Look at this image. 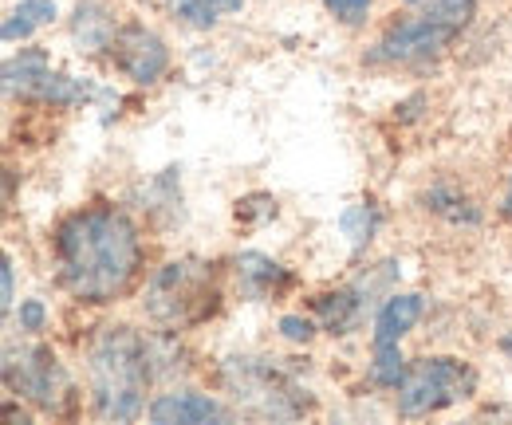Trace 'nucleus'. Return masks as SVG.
Wrapping results in <instances>:
<instances>
[{"instance_id": "nucleus-1", "label": "nucleus", "mask_w": 512, "mask_h": 425, "mask_svg": "<svg viewBox=\"0 0 512 425\" xmlns=\"http://www.w3.org/2000/svg\"><path fill=\"white\" fill-rule=\"evenodd\" d=\"M60 268L71 296L115 300L138 268V237L115 209H83L60 229Z\"/></svg>"}, {"instance_id": "nucleus-2", "label": "nucleus", "mask_w": 512, "mask_h": 425, "mask_svg": "<svg viewBox=\"0 0 512 425\" xmlns=\"http://www.w3.org/2000/svg\"><path fill=\"white\" fill-rule=\"evenodd\" d=\"M91 390L107 422H130L142 414L146 394V343L130 327H111L91 351Z\"/></svg>"}, {"instance_id": "nucleus-3", "label": "nucleus", "mask_w": 512, "mask_h": 425, "mask_svg": "<svg viewBox=\"0 0 512 425\" xmlns=\"http://www.w3.org/2000/svg\"><path fill=\"white\" fill-rule=\"evenodd\" d=\"M477 0H430L426 12L410 24H398L386 32V40L375 48L371 60H414V56H434L449 40L469 24Z\"/></svg>"}, {"instance_id": "nucleus-4", "label": "nucleus", "mask_w": 512, "mask_h": 425, "mask_svg": "<svg viewBox=\"0 0 512 425\" xmlns=\"http://www.w3.org/2000/svg\"><path fill=\"white\" fill-rule=\"evenodd\" d=\"M473 390V370L457 359H422L410 366V374L398 386V414L402 418H422L434 414L457 398H469Z\"/></svg>"}, {"instance_id": "nucleus-5", "label": "nucleus", "mask_w": 512, "mask_h": 425, "mask_svg": "<svg viewBox=\"0 0 512 425\" xmlns=\"http://www.w3.org/2000/svg\"><path fill=\"white\" fill-rule=\"evenodd\" d=\"M205 292H209V272L201 264H166L154 284H150V315L166 319V323H182V319H197L205 311Z\"/></svg>"}, {"instance_id": "nucleus-6", "label": "nucleus", "mask_w": 512, "mask_h": 425, "mask_svg": "<svg viewBox=\"0 0 512 425\" xmlns=\"http://www.w3.org/2000/svg\"><path fill=\"white\" fill-rule=\"evenodd\" d=\"M229 382L237 390V402L253 406L256 414H268V418H292V414H300V406L288 402L296 394L292 382L284 374H276L272 366L253 363V359H233Z\"/></svg>"}, {"instance_id": "nucleus-7", "label": "nucleus", "mask_w": 512, "mask_h": 425, "mask_svg": "<svg viewBox=\"0 0 512 425\" xmlns=\"http://www.w3.org/2000/svg\"><path fill=\"white\" fill-rule=\"evenodd\" d=\"M4 359H8V363H4V374H8V386H12V390L28 394V398L40 402V406H52V402H56V390L64 386V370L56 366L48 347H24L20 355L8 351Z\"/></svg>"}, {"instance_id": "nucleus-8", "label": "nucleus", "mask_w": 512, "mask_h": 425, "mask_svg": "<svg viewBox=\"0 0 512 425\" xmlns=\"http://www.w3.org/2000/svg\"><path fill=\"white\" fill-rule=\"evenodd\" d=\"M115 56H119V67L127 71L134 83H154L162 71H166V48L154 32L146 28H127L119 32L115 40Z\"/></svg>"}, {"instance_id": "nucleus-9", "label": "nucleus", "mask_w": 512, "mask_h": 425, "mask_svg": "<svg viewBox=\"0 0 512 425\" xmlns=\"http://www.w3.org/2000/svg\"><path fill=\"white\" fill-rule=\"evenodd\" d=\"M150 422L158 425H205L221 422V406L205 394H162L150 406Z\"/></svg>"}, {"instance_id": "nucleus-10", "label": "nucleus", "mask_w": 512, "mask_h": 425, "mask_svg": "<svg viewBox=\"0 0 512 425\" xmlns=\"http://www.w3.org/2000/svg\"><path fill=\"white\" fill-rule=\"evenodd\" d=\"M422 315V300L418 296H394L386 300L379 319H375V347H394Z\"/></svg>"}, {"instance_id": "nucleus-11", "label": "nucleus", "mask_w": 512, "mask_h": 425, "mask_svg": "<svg viewBox=\"0 0 512 425\" xmlns=\"http://www.w3.org/2000/svg\"><path fill=\"white\" fill-rule=\"evenodd\" d=\"M48 75V56L44 52H24L16 60L4 63V95L8 99H32V91L40 87V79Z\"/></svg>"}, {"instance_id": "nucleus-12", "label": "nucleus", "mask_w": 512, "mask_h": 425, "mask_svg": "<svg viewBox=\"0 0 512 425\" xmlns=\"http://www.w3.org/2000/svg\"><path fill=\"white\" fill-rule=\"evenodd\" d=\"M237 284H241V292H245L249 300H260V296H268L276 284H284V272H280V264H272L268 256L245 252V256L237 260Z\"/></svg>"}, {"instance_id": "nucleus-13", "label": "nucleus", "mask_w": 512, "mask_h": 425, "mask_svg": "<svg viewBox=\"0 0 512 425\" xmlns=\"http://www.w3.org/2000/svg\"><path fill=\"white\" fill-rule=\"evenodd\" d=\"M52 16H56V4L52 0H20L16 8H12V16L4 20V40H28L40 24H52Z\"/></svg>"}, {"instance_id": "nucleus-14", "label": "nucleus", "mask_w": 512, "mask_h": 425, "mask_svg": "<svg viewBox=\"0 0 512 425\" xmlns=\"http://www.w3.org/2000/svg\"><path fill=\"white\" fill-rule=\"evenodd\" d=\"M241 4H245V0H170L174 16L193 24V28H209V24H217L221 16L237 12Z\"/></svg>"}, {"instance_id": "nucleus-15", "label": "nucleus", "mask_w": 512, "mask_h": 425, "mask_svg": "<svg viewBox=\"0 0 512 425\" xmlns=\"http://www.w3.org/2000/svg\"><path fill=\"white\" fill-rule=\"evenodd\" d=\"M95 91H91V83H79V79H67V75H44L40 79V87L32 91V99H40V103H60V107H71V103H87Z\"/></svg>"}, {"instance_id": "nucleus-16", "label": "nucleus", "mask_w": 512, "mask_h": 425, "mask_svg": "<svg viewBox=\"0 0 512 425\" xmlns=\"http://www.w3.org/2000/svg\"><path fill=\"white\" fill-rule=\"evenodd\" d=\"M75 16H79V20H75V36H79L87 48H103V44L111 40V20H107L95 4H83Z\"/></svg>"}, {"instance_id": "nucleus-17", "label": "nucleus", "mask_w": 512, "mask_h": 425, "mask_svg": "<svg viewBox=\"0 0 512 425\" xmlns=\"http://www.w3.org/2000/svg\"><path fill=\"white\" fill-rule=\"evenodd\" d=\"M320 311H323V323H327L331 331H343L347 319H351V311H355V300H351L347 292H339V296H323Z\"/></svg>"}, {"instance_id": "nucleus-18", "label": "nucleus", "mask_w": 512, "mask_h": 425, "mask_svg": "<svg viewBox=\"0 0 512 425\" xmlns=\"http://www.w3.org/2000/svg\"><path fill=\"white\" fill-rule=\"evenodd\" d=\"M371 225H375V217H371V209H367V205H355V209H347V213H343V233L351 237L355 248H359L363 241H371Z\"/></svg>"}, {"instance_id": "nucleus-19", "label": "nucleus", "mask_w": 512, "mask_h": 425, "mask_svg": "<svg viewBox=\"0 0 512 425\" xmlns=\"http://www.w3.org/2000/svg\"><path fill=\"white\" fill-rule=\"evenodd\" d=\"M343 24H359L363 16H367V8H371V0H323Z\"/></svg>"}, {"instance_id": "nucleus-20", "label": "nucleus", "mask_w": 512, "mask_h": 425, "mask_svg": "<svg viewBox=\"0 0 512 425\" xmlns=\"http://www.w3.org/2000/svg\"><path fill=\"white\" fill-rule=\"evenodd\" d=\"M280 331L288 335V339H296V343H308L316 331H312V323L308 319H300V315H284L280 319Z\"/></svg>"}, {"instance_id": "nucleus-21", "label": "nucleus", "mask_w": 512, "mask_h": 425, "mask_svg": "<svg viewBox=\"0 0 512 425\" xmlns=\"http://www.w3.org/2000/svg\"><path fill=\"white\" fill-rule=\"evenodd\" d=\"M20 323H24L28 331H40V327H44V304L32 300V304L20 307Z\"/></svg>"}, {"instance_id": "nucleus-22", "label": "nucleus", "mask_w": 512, "mask_h": 425, "mask_svg": "<svg viewBox=\"0 0 512 425\" xmlns=\"http://www.w3.org/2000/svg\"><path fill=\"white\" fill-rule=\"evenodd\" d=\"M12 304V264L4 260V307Z\"/></svg>"}, {"instance_id": "nucleus-23", "label": "nucleus", "mask_w": 512, "mask_h": 425, "mask_svg": "<svg viewBox=\"0 0 512 425\" xmlns=\"http://www.w3.org/2000/svg\"><path fill=\"white\" fill-rule=\"evenodd\" d=\"M505 351H512V335H509V339H505Z\"/></svg>"}, {"instance_id": "nucleus-24", "label": "nucleus", "mask_w": 512, "mask_h": 425, "mask_svg": "<svg viewBox=\"0 0 512 425\" xmlns=\"http://www.w3.org/2000/svg\"><path fill=\"white\" fill-rule=\"evenodd\" d=\"M509 213H512V182H509Z\"/></svg>"}, {"instance_id": "nucleus-25", "label": "nucleus", "mask_w": 512, "mask_h": 425, "mask_svg": "<svg viewBox=\"0 0 512 425\" xmlns=\"http://www.w3.org/2000/svg\"><path fill=\"white\" fill-rule=\"evenodd\" d=\"M406 4H418V0H406Z\"/></svg>"}]
</instances>
